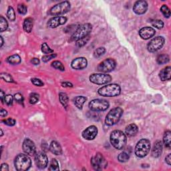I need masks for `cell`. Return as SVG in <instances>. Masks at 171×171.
I'll list each match as a JSON object with an SVG mask.
<instances>
[{"mask_svg": "<svg viewBox=\"0 0 171 171\" xmlns=\"http://www.w3.org/2000/svg\"><path fill=\"white\" fill-rule=\"evenodd\" d=\"M110 142L117 150H122L126 144L127 137L125 134L121 130H114L110 135Z\"/></svg>", "mask_w": 171, "mask_h": 171, "instance_id": "1", "label": "cell"}, {"mask_svg": "<svg viewBox=\"0 0 171 171\" xmlns=\"http://www.w3.org/2000/svg\"><path fill=\"white\" fill-rule=\"evenodd\" d=\"M120 92V86L116 84H111L102 86L98 90V94L104 97H115L119 96Z\"/></svg>", "mask_w": 171, "mask_h": 171, "instance_id": "2", "label": "cell"}, {"mask_svg": "<svg viewBox=\"0 0 171 171\" xmlns=\"http://www.w3.org/2000/svg\"><path fill=\"white\" fill-rule=\"evenodd\" d=\"M14 165L17 170L26 171L30 169L32 166V160L27 154H20L15 158Z\"/></svg>", "mask_w": 171, "mask_h": 171, "instance_id": "3", "label": "cell"}, {"mask_svg": "<svg viewBox=\"0 0 171 171\" xmlns=\"http://www.w3.org/2000/svg\"><path fill=\"white\" fill-rule=\"evenodd\" d=\"M123 112L124 110L120 107H116L112 109L106 115V117L105 119V124L109 126L115 125L119 122Z\"/></svg>", "mask_w": 171, "mask_h": 171, "instance_id": "4", "label": "cell"}, {"mask_svg": "<svg viewBox=\"0 0 171 171\" xmlns=\"http://www.w3.org/2000/svg\"><path fill=\"white\" fill-rule=\"evenodd\" d=\"M150 142L147 138H142L138 142L135 147V154L138 158H144L150 150Z\"/></svg>", "mask_w": 171, "mask_h": 171, "instance_id": "5", "label": "cell"}, {"mask_svg": "<svg viewBox=\"0 0 171 171\" xmlns=\"http://www.w3.org/2000/svg\"><path fill=\"white\" fill-rule=\"evenodd\" d=\"M92 30V26L90 24H84L80 26L78 29L73 33L71 37V41H78V40L84 38L88 36Z\"/></svg>", "mask_w": 171, "mask_h": 171, "instance_id": "6", "label": "cell"}, {"mask_svg": "<svg viewBox=\"0 0 171 171\" xmlns=\"http://www.w3.org/2000/svg\"><path fill=\"white\" fill-rule=\"evenodd\" d=\"M71 9V4L68 1H64L55 5L49 10L48 14L56 17L57 15L68 13Z\"/></svg>", "mask_w": 171, "mask_h": 171, "instance_id": "7", "label": "cell"}, {"mask_svg": "<svg viewBox=\"0 0 171 171\" xmlns=\"http://www.w3.org/2000/svg\"><path fill=\"white\" fill-rule=\"evenodd\" d=\"M88 106L92 111H105L109 108L110 104L107 100L103 99H94L89 102Z\"/></svg>", "mask_w": 171, "mask_h": 171, "instance_id": "8", "label": "cell"}, {"mask_svg": "<svg viewBox=\"0 0 171 171\" xmlns=\"http://www.w3.org/2000/svg\"><path fill=\"white\" fill-rule=\"evenodd\" d=\"M90 81L97 85H103L110 82L112 76L106 74H92L89 77Z\"/></svg>", "mask_w": 171, "mask_h": 171, "instance_id": "9", "label": "cell"}, {"mask_svg": "<svg viewBox=\"0 0 171 171\" xmlns=\"http://www.w3.org/2000/svg\"><path fill=\"white\" fill-rule=\"evenodd\" d=\"M116 66V62L114 59L108 58L99 64L97 69L103 73H108L113 71Z\"/></svg>", "mask_w": 171, "mask_h": 171, "instance_id": "10", "label": "cell"}, {"mask_svg": "<svg viewBox=\"0 0 171 171\" xmlns=\"http://www.w3.org/2000/svg\"><path fill=\"white\" fill-rule=\"evenodd\" d=\"M165 40L163 36H157L152 39L147 45V49L150 52H155L159 50L164 44Z\"/></svg>", "mask_w": 171, "mask_h": 171, "instance_id": "11", "label": "cell"}, {"mask_svg": "<svg viewBox=\"0 0 171 171\" xmlns=\"http://www.w3.org/2000/svg\"><path fill=\"white\" fill-rule=\"evenodd\" d=\"M91 164L94 170H100L103 169V166H107V163L103 155L100 153H97L92 158Z\"/></svg>", "mask_w": 171, "mask_h": 171, "instance_id": "12", "label": "cell"}, {"mask_svg": "<svg viewBox=\"0 0 171 171\" xmlns=\"http://www.w3.org/2000/svg\"><path fill=\"white\" fill-rule=\"evenodd\" d=\"M23 150L25 153L29 156H34L36 154V147L34 142L30 138H26L23 142Z\"/></svg>", "mask_w": 171, "mask_h": 171, "instance_id": "13", "label": "cell"}, {"mask_svg": "<svg viewBox=\"0 0 171 171\" xmlns=\"http://www.w3.org/2000/svg\"><path fill=\"white\" fill-rule=\"evenodd\" d=\"M35 162L37 166L40 169L47 167L48 164V158L44 152H39L35 155Z\"/></svg>", "mask_w": 171, "mask_h": 171, "instance_id": "14", "label": "cell"}, {"mask_svg": "<svg viewBox=\"0 0 171 171\" xmlns=\"http://www.w3.org/2000/svg\"><path fill=\"white\" fill-rule=\"evenodd\" d=\"M98 128L96 126H90L82 132V137L87 141H92L98 135Z\"/></svg>", "mask_w": 171, "mask_h": 171, "instance_id": "15", "label": "cell"}, {"mask_svg": "<svg viewBox=\"0 0 171 171\" xmlns=\"http://www.w3.org/2000/svg\"><path fill=\"white\" fill-rule=\"evenodd\" d=\"M68 19L66 17L63 16H56L52 17L48 21L47 26L49 28H55L62 25H64L66 23Z\"/></svg>", "mask_w": 171, "mask_h": 171, "instance_id": "16", "label": "cell"}, {"mask_svg": "<svg viewBox=\"0 0 171 171\" xmlns=\"http://www.w3.org/2000/svg\"><path fill=\"white\" fill-rule=\"evenodd\" d=\"M148 10V4L146 1H137L133 6V11L136 14H144Z\"/></svg>", "mask_w": 171, "mask_h": 171, "instance_id": "17", "label": "cell"}, {"mask_svg": "<svg viewBox=\"0 0 171 171\" xmlns=\"http://www.w3.org/2000/svg\"><path fill=\"white\" fill-rule=\"evenodd\" d=\"M71 68L75 70H83L88 66V61L86 58L79 57L72 60L71 63Z\"/></svg>", "mask_w": 171, "mask_h": 171, "instance_id": "18", "label": "cell"}, {"mask_svg": "<svg viewBox=\"0 0 171 171\" xmlns=\"http://www.w3.org/2000/svg\"><path fill=\"white\" fill-rule=\"evenodd\" d=\"M156 33V31L151 27H144L139 30V35L143 40H148L152 38Z\"/></svg>", "mask_w": 171, "mask_h": 171, "instance_id": "19", "label": "cell"}, {"mask_svg": "<svg viewBox=\"0 0 171 171\" xmlns=\"http://www.w3.org/2000/svg\"><path fill=\"white\" fill-rule=\"evenodd\" d=\"M162 152H163V143L160 141H157L154 143L151 154L154 158H158L160 157Z\"/></svg>", "mask_w": 171, "mask_h": 171, "instance_id": "20", "label": "cell"}, {"mask_svg": "<svg viewBox=\"0 0 171 171\" xmlns=\"http://www.w3.org/2000/svg\"><path fill=\"white\" fill-rule=\"evenodd\" d=\"M159 77L163 82L170 80L171 78V67L166 66V68H163V69L160 71Z\"/></svg>", "mask_w": 171, "mask_h": 171, "instance_id": "21", "label": "cell"}, {"mask_svg": "<svg viewBox=\"0 0 171 171\" xmlns=\"http://www.w3.org/2000/svg\"><path fill=\"white\" fill-rule=\"evenodd\" d=\"M49 150L52 154L59 156L62 154V148L60 144L56 141H52L49 145Z\"/></svg>", "mask_w": 171, "mask_h": 171, "instance_id": "22", "label": "cell"}, {"mask_svg": "<svg viewBox=\"0 0 171 171\" xmlns=\"http://www.w3.org/2000/svg\"><path fill=\"white\" fill-rule=\"evenodd\" d=\"M138 132V126L136 125L135 124H130L129 125L127 126L125 128V133L126 134L127 136H135Z\"/></svg>", "mask_w": 171, "mask_h": 171, "instance_id": "23", "label": "cell"}, {"mask_svg": "<svg viewBox=\"0 0 171 171\" xmlns=\"http://www.w3.org/2000/svg\"><path fill=\"white\" fill-rule=\"evenodd\" d=\"M33 26V20L32 17H27L23 24V29L26 33H31Z\"/></svg>", "mask_w": 171, "mask_h": 171, "instance_id": "24", "label": "cell"}, {"mask_svg": "<svg viewBox=\"0 0 171 171\" xmlns=\"http://www.w3.org/2000/svg\"><path fill=\"white\" fill-rule=\"evenodd\" d=\"M86 100H87V98L84 97V96H79L74 98V102L76 106L78 108V109L81 110V109H82L83 105L84 104Z\"/></svg>", "mask_w": 171, "mask_h": 171, "instance_id": "25", "label": "cell"}, {"mask_svg": "<svg viewBox=\"0 0 171 171\" xmlns=\"http://www.w3.org/2000/svg\"><path fill=\"white\" fill-rule=\"evenodd\" d=\"M6 60H7L9 64L12 65H17L21 63V59L18 54H14L9 56Z\"/></svg>", "mask_w": 171, "mask_h": 171, "instance_id": "26", "label": "cell"}, {"mask_svg": "<svg viewBox=\"0 0 171 171\" xmlns=\"http://www.w3.org/2000/svg\"><path fill=\"white\" fill-rule=\"evenodd\" d=\"M170 130H166L163 136V142L165 147L170 149L171 147V136Z\"/></svg>", "mask_w": 171, "mask_h": 171, "instance_id": "27", "label": "cell"}, {"mask_svg": "<svg viewBox=\"0 0 171 171\" xmlns=\"http://www.w3.org/2000/svg\"><path fill=\"white\" fill-rule=\"evenodd\" d=\"M59 100H60V103L65 108H66L68 107L69 99H68V96L66 93L60 92V94H59Z\"/></svg>", "mask_w": 171, "mask_h": 171, "instance_id": "28", "label": "cell"}, {"mask_svg": "<svg viewBox=\"0 0 171 171\" xmlns=\"http://www.w3.org/2000/svg\"><path fill=\"white\" fill-rule=\"evenodd\" d=\"M170 60V58L167 54H160L157 57V63L158 64H166Z\"/></svg>", "mask_w": 171, "mask_h": 171, "instance_id": "29", "label": "cell"}, {"mask_svg": "<svg viewBox=\"0 0 171 171\" xmlns=\"http://www.w3.org/2000/svg\"><path fill=\"white\" fill-rule=\"evenodd\" d=\"M8 28V23L5 18L1 15L0 16V32H3Z\"/></svg>", "mask_w": 171, "mask_h": 171, "instance_id": "30", "label": "cell"}, {"mask_svg": "<svg viewBox=\"0 0 171 171\" xmlns=\"http://www.w3.org/2000/svg\"><path fill=\"white\" fill-rule=\"evenodd\" d=\"M130 158V155L128 153H127L126 151H123L119 154V157H118V160H119L120 163H126L128 161Z\"/></svg>", "mask_w": 171, "mask_h": 171, "instance_id": "31", "label": "cell"}, {"mask_svg": "<svg viewBox=\"0 0 171 171\" xmlns=\"http://www.w3.org/2000/svg\"><path fill=\"white\" fill-rule=\"evenodd\" d=\"M41 49L43 54H47V55L52 54L54 53V50H53L52 49H51L50 47H49V46L46 43H42V45L41 46Z\"/></svg>", "mask_w": 171, "mask_h": 171, "instance_id": "32", "label": "cell"}, {"mask_svg": "<svg viewBox=\"0 0 171 171\" xmlns=\"http://www.w3.org/2000/svg\"><path fill=\"white\" fill-rule=\"evenodd\" d=\"M7 16L8 19L11 21H14L15 20V14L14 8L11 6H9L8 8V11H7Z\"/></svg>", "mask_w": 171, "mask_h": 171, "instance_id": "33", "label": "cell"}, {"mask_svg": "<svg viewBox=\"0 0 171 171\" xmlns=\"http://www.w3.org/2000/svg\"><path fill=\"white\" fill-rule=\"evenodd\" d=\"M48 170H53V171L60 170V168H59V163L56 159L53 158V159L51 160V163H50V164H49Z\"/></svg>", "mask_w": 171, "mask_h": 171, "instance_id": "34", "label": "cell"}, {"mask_svg": "<svg viewBox=\"0 0 171 171\" xmlns=\"http://www.w3.org/2000/svg\"><path fill=\"white\" fill-rule=\"evenodd\" d=\"M160 11L163 15L166 18H169L170 16V10L166 5H163L160 8Z\"/></svg>", "mask_w": 171, "mask_h": 171, "instance_id": "35", "label": "cell"}, {"mask_svg": "<svg viewBox=\"0 0 171 171\" xmlns=\"http://www.w3.org/2000/svg\"><path fill=\"white\" fill-rule=\"evenodd\" d=\"M52 66L53 68H54L55 69H57L60 70L62 71H64L65 70V67L63 65V64L60 61H54L52 63Z\"/></svg>", "mask_w": 171, "mask_h": 171, "instance_id": "36", "label": "cell"}, {"mask_svg": "<svg viewBox=\"0 0 171 171\" xmlns=\"http://www.w3.org/2000/svg\"><path fill=\"white\" fill-rule=\"evenodd\" d=\"M39 99H40V96L38 94H37V93H32V94L30 95V98H29L30 103L32 104H35L37 103V102H38Z\"/></svg>", "mask_w": 171, "mask_h": 171, "instance_id": "37", "label": "cell"}, {"mask_svg": "<svg viewBox=\"0 0 171 171\" xmlns=\"http://www.w3.org/2000/svg\"><path fill=\"white\" fill-rule=\"evenodd\" d=\"M1 78L5 81L6 82H9V83H14V80L12 76L9 74L8 73H2L1 74Z\"/></svg>", "mask_w": 171, "mask_h": 171, "instance_id": "38", "label": "cell"}, {"mask_svg": "<svg viewBox=\"0 0 171 171\" xmlns=\"http://www.w3.org/2000/svg\"><path fill=\"white\" fill-rule=\"evenodd\" d=\"M106 52V49L104 47H100L95 49L94 52V56L95 58H100Z\"/></svg>", "mask_w": 171, "mask_h": 171, "instance_id": "39", "label": "cell"}, {"mask_svg": "<svg viewBox=\"0 0 171 171\" xmlns=\"http://www.w3.org/2000/svg\"><path fill=\"white\" fill-rule=\"evenodd\" d=\"M17 11L21 15H26L27 11V6L24 4H20L17 5Z\"/></svg>", "mask_w": 171, "mask_h": 171, "instance_id": "40", "label": "cell"}, {"mask_svg": "<svg viewBox=\"0 0 171 171\" xmlns=\"http://www.w3.org/2000/svg\"><path fill=\"white\" fill-rule=\"evenodd\" d=\"M152 26L154 27L155 28H157L158 30H161L164 27V22L160 20H154L153 22H152Z\"/></svg>", "mask_w": 171, "mask_h": 171, "instance_id": "41", "label": "cell"}, {"mask_svg": "<svg viewBox=\"0 0 171 171\" xmlns=\"http://www.w3.org/2000/svg\"><path fill=\"white\" fill-rule=\"evenodd\" d=\"M89 40H90V36H88L86 37V38H82L81 40H78V41H76V46L78 48L82 47V46H84L86 44L87 42H88Z\"/></svg>", "mask_w": 171, "mask_h": 171, "instance_id": "42", "label": "cell"}, {"mask_svg": "<svg viewBox=\"0 0 171 171\" xmlns=\"http://www.w3.org/2000/svg\"><path fill=\"white\" fill-rule=\"evenodd\" d=\"M14 100V97L11 94H8L5 96L4 102L8 106H11L13 104V102Z\"/></svg>", "mask_w": 171, "mask_h": 171, "instance_id": "43", "label": "cell"}, {"mask_svg": "<svg viewBox=\"0 0 171 171\" xmlns=\"http://www.w3.org/2000/svg\"><path fill=\"white\" fill-rule=\"evenodd\" d=\"M2 122H4L5 125H8L9 126H13L15 125V123H16V121H15L14 119H11V118H9V119H7L2 120Z\"/></svg>", "mask_w": 171, "mask_h": 171, "instance_id": "44", "label": "cell"}, {"mask_svg": "<svg viewBox=\"0 0 171 171\" xmlns=\"http://www.w3.org/2000/svg\"><path fill=\"white\" fill-rule=\"evenodd\" d=\"M14 100H15V102H17V103L21 104H23L24 103V96L21 95L20 93H17V94H15L14 95Z\"/></svg>", "mask_w": 171, "mask_h": 171, "instance_id": "45", "label": "cell"}, {"mask_svg": "<svg viewBox=\"0 0 171 171\" xmlns=\"http://www.w3.org/2000/svg\"><path fill=\"white\" fill-rule=\"evenodd\" d=\"M56 56H57L56 54H52L46 55H44V56L42 57V61L43 62H47L49 60H51L52 59L55 58Z\"/></svg>", "mask_w": 171, "mask_h": 171, "instance_id": "46", "label": "cell"}, {"mask_svg": "<svg viewBox=\"0 0 171 171\" xmlns=\"http://www.w3.org/2000/svg\"><path fill=\"white\" fill-rule=\"evenodd\" d=\"M32 82L33 85H35L36 86H43L44 85V84L42 82V81L39 79V78H32L31 80Z\"/></svg>", "mask_w": 171, "mask_h": 171, "instance_id": "47", "label": "cell"}, {"mask_svg": "<svg viewBox=\"0 0 171 171\" xmlns=\"http://www.w3.org/2000/svg\"><path fill=\"white\" fill-rule=\"evenodd\" d=\"M62 87H64V88H72L73 84L69 82H64L62 83Z\"/></svg>", "mask_w": 171, "mask_h": 171, "instance_id": "48", "label": "cell"}, {"mask_svg": "<svg viewBox=\"0 0 171 171\" xmlns=\"http://www.w3.org/2000/svg\"><path fill=\"white\" fill-rule=\"evenodd\" d=\"M2 171H8L9 170V166L8 164L6 163H3L1 165V169H0Z\"/></svg>", "mask_w": 171, "mask_h": 171, "instance_id": "49", "label": "cell"}, {"mask_svg": "<svg viewBox=\"0 0 171 171\" xmlns=\"http://www.w3.org/2000/svg\"><path fill=\"white\" fill-rule=\"evenodd\" d=\"M8 111L2 108L1 111H0V116H1L2 117H5L6 116H8Z\"/></svg>", "mask_w": 171, "mask_h": 171, "instance_id": "50", "label": "cell"}, {"mask_svg": "<svg viewBox=\"0 0 171 171\" xmlns=\"http://www.w3.org/2000/svg\"><path fill=\"white\" fill-rule=\"evenodd\" d=\"M171 154H169L167 155V157L165 158V160H166V163H167L168 165L170 166L171 165Z\"/></svg>", "mask_w": 171, "mask_h": 171, "instance_id": "51", "label": "cell"}, {"mask_svg": "<svg viewBox=\"0 0 171 171\" xmlns=\"http://www.w3.org/2000/svg\"><path fill=\"white\" fill-rule=\"evenodd\" d=\"M31 62L33 64V65H38L40 64V60L38 58H32V60H31Z\"/></svg>", "mask_w": 171, "mask_h": 171, "instance_id": "52", "label": "cell"}, {"mask_svg": "<svg viewBox=\"0 0 171 171\" xmlns=\"http://www.w3.org/2000/svg\"><path fill=\"white\" fill-rule=\"evenodd\" d=\"M5 94H4V92L3 90H1V101L3 104H4V99H5Z\"/></svg>", "mask_w": 171, "mask_h": 171, "instance_id": "53", "label": "cell"}, {"mask_svg": "<svg viewBox=\"0 0 171 171\" xmlns=\"http://www.w3.org/2000/svg\"><path fill=\"white\" fill-rule=\"evenodd\" d=\"M0 40H1V45H0V47H2L3 44H4V40H3L2 36H0Z\"/></svg>", "mask_w": 171, "mask_h": 171, "instance_id": "54", "label": "cell"}, {"mask_svg": "<svg viewBox=\"0 0 171 171\" xmlns=\"http://www.w3.org/2000/svg\"><path fill=\"white\" fill-rule=\"evenodd\" d=\"M3 135H4V132H3L2 129H1V136H2Z\"/></svg>", "mask_w": 171, "mask_h": 171, "instance_id": "55", "label": "cell"}]
</instances>
